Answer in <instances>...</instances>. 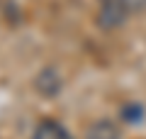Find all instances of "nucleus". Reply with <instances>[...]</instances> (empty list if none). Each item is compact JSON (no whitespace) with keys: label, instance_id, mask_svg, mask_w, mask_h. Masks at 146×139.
<instances>
[{"label":"nucleus","instance_id":"nucleus-5","mask_svg":"<svg viewBox=\"0 0 146 139\" xmlns=\"http://www.w3.org/2000/svg\"><path fill=\"white\" fill-rule=\"evenodd\" d=\"M119 117L124 120L127 124H139L144 120V108L139 103H124L119 110Z\"/></svg>","mask_w":146,"mask_h":139},{"label":"nucleus","instance_id":"nucleus-3","mask_svg":"<svg viewBox=\"0 0 146 139\" xmlns=\"http://www.w3.org/2000/svg\"><path fill=\"white\" fill-rule=\"evenodd\" d=\"M119 127L110 120H98V122H90L85 127L83 139H119Z\"/></svg>","mask_w":146,"mask_h":139},{"label":"nucleus","instance_id":"nucleus-2","mask_svg":"<svg viewBox=\"0 0 146 139\" xmlns=\"http://www.w3.org/2000/svg\"><path fill=\"white\" fill-rule=\"evenodd\" d=\"M34 88L39 93H42L44 98H54V95H58L63 88V81H61V73L56 71V68H42V71L36 73L34 78Z\"/></svg>","mask_w":146,"mask_h":139},{"label":"nucleus","instance_id":"nucleus-1","mask_svg":"<svg viewBox=\"0 0 146 139\" xmlns=\"http://www.w3.org/2000/svg\"><path fill=\"white\" fill-rule=\"evenodd\" d=\"M127 15H129V10L122 5L119 0H102L100 3V10H98V25L102 29H107V32L119 29L127 22Z\"/></svg>","mask_w":146,"mask_h":139},{"label":"nucleus","instance_id":"nucleus-6","mask_svg":"<svg viewBox=\"0 0 146 139\" xmlns=\"http://www.w3.org/2000/svg\"><path fill=\"white\" fill-rule=\"evenodd\" d=\"M119 3H122L129 12H144V10H146V0H119Z\"/></svg>","mask_w":146,"mask_h":139},{"label":"nucleus","instance_id":"nucleus-4","mask_svg":"<svg viewBox=\"0 0 146 139\" xmlns=\"http://www.w3.org/2000/svg\"><path fill=\"white\" fill-rule=\"evenodd\" d=\"M32 139H73V137L68 134V129L63 124L54 122V120H44V122H39L34 127Z\"/></svg>","mask_w":146,"mask_h":139}]
</instances>
